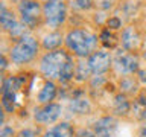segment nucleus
<instances>
[{"label":"nucleus","mask_w":146,"mask_h":137,"mask_svg":"<svg viewBox=\"0 0 146 137\" xmlns=\"http://www.w3.org/2000/svg\"><path fill=\"white\" fill-rule=\"evenodd\" d=\"M66 44L76 57L85 58L96 52L94 49L98 44V37L84 29H73L66 37Z\"/></svg>","instance_id":"nucleus-1"},{"label":"nucleus","mask_w":146,"mask_h":137,"mask_svg":"<svg viewBox=\"0 0 146 137\" xmlns=\"http://www.w3.org/2000/svg\"><path fill=\"white\" fill-rule=\"evenodd\" d=\"M72 59V57L68 55L66 50H52L47 52L41 58L40 68L41 73L49 78V79H61V75L64 72V68L68 64V61Z\"/></svg>","instance_id":"nucleus-2"},{"label":"nucleus","mask_w":146,"mask_h":137,"mask_svg":"<svg viewBox=\"0 0 146 137\" xmlns=\"http://www.w3.org/2000/svg\"><path fill=\"white\" fill-rule=\"evenodd\" d=\"M38 52V41L32 37H21L11 49V61L14 64H26L34 59Z\"/></svg>","instance_id":"nucleus-3"},{"label":"nucleus","mask_w":146,"mask_h":137,"mask_svg":"<svg viewBox=\"0 0 146 137\" xmlns=\"http://www.w3.org/2000/svg\"><path fill=\"white\" fill-rule=\"evenodd\" d=\"M43 15L50 27L61 26L67 18V6L64 0H46L43 5Z\"/></svg>","instance_id":"nucleus-4"},{"label":"nucleus","mask_w":146,"mask_h":137,"mask_svg":"<svg viewBox=\"0 0 146 137\" xmlns=\"http://www.w3.org/2000/svg\"><path fill=\"white\" fill-rule=\"evenodd\" d=\"M18 12H20L21 23L32 29L40 23L43 8L40 6V3H36V0H21L18 3Z\"/></svg>","instance_id":"nucleus-5"},{"label":"nucleus","mask_w":146,"mask_h":137,"mask_svg":"<svg viewBox=\"0 0 146 137\" xmlns=\"http://www.w3.org/2000/svg\"><path fill=\"white\" fill-rule=\"evenodd\" d=\"M114 68L119 75H132L139 72V58L134 53L119 52L114 59Z\"/></svg>","instance_id":"nucleus-6"},{"label":"nucleus","mask_w":146,"mask_h":137,"mask_svg":"<svg viewBox=\"0 0 146 137\" xmlns=\"http://www.w3.org/2000/svg\"><path fill=\"white\" fill-rule=\"evenodd\" d=\"M87 63L91 68V73L102 75V73L108 72V68L111 67V55L107 50H96L88 57Z\"/></svg>","instance_id":"nucleus-7"},{"label":"nucleus","mask_w":146,"mask_h":137,"mask_svg":"<svg viewBox=\"0 0 146 137\" xmlns=\"http://www.w3.org/2000/svg\"><path fill=\"white\" fill-rule=\"evenodd\" d=\"M61 114H62V108L59 104H46L44 107L35 110L34 119H35V122L47 125V123L56 122L61 117Z\"/></svg>","instance_id":"nucleus-8"},{"label":"nucleus","mask_w":146,"mask_h":137,"mask_svg":"<svg viewBox=\"0 0 146 137\" xmlns=\"http://www.w3.org/2000/svg\"><path fill=\"white\" fill-rule=\"evenodd\" d=\"M117 130V120L113 116L100 117L99 120L94 122L93 131L96 137H114Z\"/></svg>","instance_id":"nucleus-9"},{"label":"nucleus","mask_w":146,"mask_h":137,"mask_svg":"<svg viewBox=\"0 0 146 137\" xmlns=\"http://www.w3.org/2000/svg\"><path fill=\"white\" fill-rule=\"evenodd\" d=\"M91 105H90V100L85 98V93L81 90H78L73 93L70 102H68V110L75 114H87L90 111Z\"/></svg>","instance_id":"nucleus-10"},{"label":"nucleus","mask_w":146,"mask_h":137,"mask_svg":"<svg viewBox=\"0 0 146 137\" xmlns=\"http://www.w3.org/2000/svg\"><path fill=\"white\" fill-rule=\"evenodd\" d=\"M122 44L126 50H135L140 44V35L135 27L128 26L122 32Z\"/></svg>","instance_id":"nucleus-11"},{"label":"nucleus","mask_w":146,"mask_h":137,"mask_svg":"<svg viewBox=\"0 0 146 137\" xmlns=\"http://www.w3.org/2000/svg\"><path fill=\"white\" fill-rule=\"evenodd\" d=\"M73 128L70 123L61 122L58 125H55L53 128H50L49 131H46L43 137H73Z\"/></svg>","instance_id":"nucleus-12"},{"label":"nucleus","mask_w":146,"mask_h":137,"mask_svg":"<svg viewBox=\"0 0 146 137\" xmlns=\"http://www.w3.org/2000/svg\"><path fill=\"white\" fill-rule=\"evenodd\" d=\"M113 108H114V113L117 116H126L128 113L131 111V104L128 100L126 94H116L114 96V100H113Z\"/></svg>","instance_id":"nucleus-13"},{"label":"nucleus","mask_w":146,"mask_h":137,"mask_svg":"<svg viewBox=\"0 0 146 137\" xmlns=\"http://www.w3.org/2000/svg\"><path fill=\"white\" fill-rule=\"evenodd\" d=\"M55 98H56V85L52 81H47L38 93V102L40 104H52V100Z\"/></svg>","instance_id":"nucleus-14"},{"label":"nucleus","mask_w":146,"mask_h":137,"mask_svg":"<svg viewBox=\"0 0 146 137\" xmlns=\"http://www.w3.org/2000/svg\"><path fill=\"white\" fill-rule=\"evenodd\" d=\"M62 41H64V38L59 32H50V34H47L43 38V47L46 50H49V52L58 50V47L62 44Z\"/></svg>","instance_id":"nucleus-15"},{"label":"nucleus","mask_w":146,"mask_h":137,"mask_svg":"<svg viewBox=\"0 0 146 137\" xmlns=\"http://www.w3.org/2000/svg\"><path fill=\"white\" fill-rule=\"evenodd\" d=\"M0 23H2V27L5 31H12L14 27L18 25V21L15 20V17H14V14L11 11H8L6 6L2 5V9H0Z\"/></svg>","instance_id":"nucleus-16"},{"label":"nucleus","mask_w":146,"mask_h":137,"mask_svg":"<svg viewBox=\"0 0 146 137\" xmlns=\"http://www.w3.org/2000/svg\"><path fill=\"white\" fill-rule=\"evenodd\" d=\"M132 113H134L135 119H139V120H145L146 119V98L145 96H139L134 104H132Z\"/></svg>","instance_id":"nucleus-17"},{"label":"nucleus","mask_w":146,"mask_h":137,"mask_svg":"<svg viewBox=\"0 0 146 137\" xmlns=\"http://www.w3.org/2000/svg\"><path fill=\"white\" fill-rule=\"evenodd\" d=\"M91 75V68L88 66V63L87 61H79L76 63V70H75V78L76 81H85L88 79V76Z\"/></svg>","instance_id":"nucleus-18"},{"label":"nucleus","mask_w":146,"mask_h":137,"mask_svg":"<svg viewBox=\"0 0 146 137\" xmlns=\"http://www.w3.org/2000/svg\"><path fill=\"white\" fill-rule=\"evenodd\" d=\"M137 82L134 81V78L131 76H125L120 81V90L123 94H135L137 93Z\"/></svg>","instance_id":"nucleus-19"},{"label":"nucleus","mask_w":146,"mask_h":137,"mask_svg":"<svg viewBox=\"0 0 146 137\" xmlns=\"http://www.w3.org/2000/svg\"><path fill=\"white\" fill-rule=\"evenodd\" d=\"M99 40H100V43H102L105 47H114L116 43H117L116 35H114L113 32H110V29H104L102 34H100V37H99Z\"/></svg>","instance_id":"nucleus-20"},{"label":"nucleus","mask_w":146,"mask_h":137,"mask_svg":"<svg viewBox=\"0 0 146 137\" xmlns=\"http://www.w3.org/2000/svg\"><path fill=\"white\" fill-rule=\"evenodd\" d=\"M68 3L76 11H87V9L93 6L94 0H68Z\"/></svg>","instance_id":"nucleus-21"},{"label":"nucleus","mask_w":146,"mask_h":137,"mask_svg":"<svg viewBox=\"0 0 146 137\" xmlns=\"http://www.w3.org/2000/svg\"><path fill=\"white\" fill-rule=\"evenodd\" d=\"M114 0H94V5L102 11H107V9H111L114 6Z\"/></svg>","instance_id":"nucleus-22"},{"label":"nucleus","mask_w":146,"mask_h":137,"mask_svg":"<svg viewBox=\"0 0 146 137\" xmlns=\"http://www.w3.org/2000/svg\"><path fill=\"white\" fill-rule=\"evenodd\" d=\"M107 25H108L110 29H119V27L122 26V20L119 17H110L108 21H107Z\"/></svg>","instance_id":"nucleus-23"},{"label":"nucleus","mask_w":146,"mask_h":137,"mask_svg":"<svg viewBox=\"0 0 146 137\" xmlns=\"http://www.w3.org/2000/svg\"><path fill=\"white\" fill-rule=\"evenodd\" d=\"M17 137H36V131L31 130V128H25L17 134Z\"/></svg>","instance_id":"nucleus-24"},{"label":"nucleus","mask_w":146,"mask_h":137,"mask_svg":"<svg viewBox=\"0 0 146 137\" xmlns=\"http://www.w3.org/2000/svg\"><path fill=\"white\" fill-rule=\"evenodd\" d=\"M78 137H96L94 131H90V130H81L78 132Z\"/></svg>","instance_id":"nucleus-25"},{"label":"nucleus","mask_w":146,"mask_h":137,"mask_svg":"<svg viewBox=\"0 0 146 137\" xmlns=\"http://www.w3.org/2000/svg\"><path fill=\"white\" fill-rule=\"evenodd\" d=\"M14 134V131H12V128H8V126H2V132H0V136L2 137H8V136H12Z\"/></svg>","instance_id":"nucleus-26"},{"label":"nucleus","mask_w":146,"mask_h":137,"mask_svg":"<svg viewBox=\"0 0 146 137\" xmlns=\"http://www.w3.org/2000/svg\"><path fill=\"white\" fill-rule=\"evenodd\" d=\"M139 76L141 82H146V70H139Z\"/></svg>","instance_id":"nucleus-27"},{"label":"nucleus","mask_w":146,"mask_h":137,"mask_svg":"<svg viewBox=\"0 0 146 137\" xmlns=\"http://www.w3.org/2000/svg\"><path fill=\"white\" fill-rule=\"evenodd\" d=\"M140 137H146V122L140 126Z\"/></svg>","instance_id":"nucleus-28"},{"label":"nucleus","mask_w":146,"mask_h":137,"mask_svg":"<svg viewBox=\"0 0 146 137\" xmlns=\"http://www.w3.org/2000/svg\"><path fill=\"white\" fill-rule=\"evenodd\" d=\"M6 67H8V61H6V58H5V57H2V72H3Z\"/></svg>","instance_id":"nucleus-29"}]
</instances>
